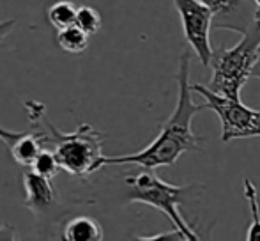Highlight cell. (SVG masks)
<instances>
[{
  "label": "cell",
  "mask_w": 260,
  "mask_h": 241,
  "mask_svg": "<svg viewBox=\"0 0 260 241\" xmlns=\"http://www.w3.org/2000/svg\"><path fill=\"white\" fill-rule=\"evenodd\" d=\"M244 186V197H246L248 204H250V213H251V224L248 227L246 241H260V206H258V192L255 185L250 179L243 181Z\"/></svg>",
  "instance_id": "7c38bea8"
},
{
  "label": "cell",
  "mask_w": 260,
  "mask_h": 241,
  "mask_svg": "<svg viewBox=\"0 0 260 241\" xmlns=\"http://www.w3.org/2000/svg\"><path fill=\"white\" fill-rule=\"evenodd\" d=\"M30 128H38L48 133L50 142L55 145L53 153L62 170L71 174L73 177H89L90 174L98 172L103 167V153H101V142L105 135L94 130L89 124H82L75 131L57 130L45 115V103L34 100L25 101Z\"/></svg>",
  "instance_id": "7a4b0ae2"
},
{
  "label": "cell",
  "mask_w": 260,
  "mask_h": 241,
  "mask_svg": "<svg viewBox=\"0 0 260 241\" xmlns=\"http://www.w3.org/2000/svg\"><path fill=\"white\" fill-rule=\"evenodd\" d=\"M23 188L25 206L36 215L48 211L55 204V200H57V192H55L52 181L38 176L32 170H27L23 174Z\"/></svg>",
  "instance_id": "52a82bcc"
},
{
  "label": "cell",
  "mask_w": 260,
  "mask_h": 241,
  "mask_svg": "<svg viewBox=\"0 0 260 241\" xmlns=\"http://www.w3.org/2000/svg\"><path fill=\"white\" fill-rule=\"evenodd\" d=\"M182 21L184 38L204 66H211L214 48L211 45V28L221 6V0H177L174 2Z\"/></svg>",
  "instance_id": "8992f818"
},
{
  "label": "cell",
  "mask_w": 260,
  "mask_h": 241,
  "mask_svg": "<svg viewBox=\"0 0 260 241\" xmlns=\"http://www.w3.org/2000/svg\"><path fill=\"white\" fill-rule=\"evenodd\" d=\"M257 6V2H255ZM243 38L232 48H216L212 57V78L207 89L218 96L241 101V91L251 78L253 66L260 52V7L255 18L243 32Z\"/></svg>",
  "instance_id": "3957f363"
},
{
  "label": "cell",
  "mask_w": 260,
  "mask_h": 241,
  "mask_svg": "<svg viewBox=\"0 0 260 241\" xmlns=\"http://www.w3.org/2000/svg\"><path fill=\"white\" fill-rule=\"evenodd\" d=\"M20 131H9V130H4V128H0V140L4 142V144L11 145L14 140H16L18 137H20Z\"/></svg>",
  "instance_id": "e0dca14e"
},
{
  "label": "cell",
  "mask_w": 260,
  "mask_h": 241,
  "mask_svg": "<svg viewBox=\"0 0 260 241\" xmlns=\"http://www.w3.org/2000/svg\"><path fill=\"white\" fill-rule=\"evenodd\" d=\"M76 11L78 7L73 2H66V0H60V2H55L52 7L48 9L46 16H48V21L57 28L58 32L66 31L69 27H75L76 23Z\"/></svg>",
  "instance_id": "30bf717a"
},
{
  "label": "cell",
  "mask_w": 260,
  "mask_h": 241,
  "mask_svg": "<svg viewBox=\"0 0 260 241\" xmlns=\"http://www.w3.org/2000/svg\"><path fill=\"white\" fill-rule=\"evenodd\" d=\"M13 27H14V21L13 20L0 21V41H2V39L6 38V36L9 34L11 31H13Z\"/></svg>",
  "instance_id": "ac0fdd59"
},
{
  "label": "cell",
  "mask_w": 260,
  "mask_h": 241,
  "mask_svg": "<svg viewBox=\"0 0 260 241\" xmlns=\"http://www.w3.org/2000/svg\"><path fill=\"white\" fill-rule=\"evenodd\" d=\"M257 6H258V7H260V0H258V2H257Z\"/></svg>",
  "instance_id": "ffe728a7"
},
{
  "label": "cell",
  "mask_w": 260,
  "mask_h": 241,
  "mask_svg": "<svg viewBox=\"0 0 260 241\" xmlns=\"http://www.w3.org/2000/svg\"><path fill=\"white\" fill-rule=\"evenodd\" d=\"M189 61L191 55L184 52L179 62L177 73V103L172 115L161 124L159 133L145 149L133 155L124 156H105V165H140L144 170H154L157 167L174 165L179 156L189 151H199L202 147V138L195 135L191 128L195 114L204 110V103L197 105L191 98L189 85Z\"/></svg>",
  "instance_id": "6da1fadb"
},
{
  "label": "cell",
  "mask_w": 260,
  "mask_h": 241,
  "mask_svg": "<svg viewBox=\"0 0 260 241\" xmlns=\"http://www.w3.org/2000/svg\"><path fill=\"white\" fill-rule=\"evenodd\" d=\"M0 241H18L16 227L9 224H0Z\"/></svg>",
  "instance_id": "2e32d148"
},
{
  "label": "cell",
  "mask_w": 260,
  "mask_h": 241,
  "mask_svg": "<svg viewBox=\"0 0 260 241\" xmlns=\"http://www.w3.org/2000/svg\"><path fill=\"white\" fill-rule=\"evenodd\" d=\"M131 241H188L186 236L179 231H172V232H163V234H156V236H147V238H133Z\"/></svg>",
  "instance_id": "9a60e30c"
},
{
  "label": "cell",
  "mask_w": 260,
  "mask_h": 241,
  "mask_svg": "<svg viewBox=\"0 0 260 241\" xmlns=\"http://www.w3.org/2000/svg\"><path fill=\"white\" fill-rule=\"evenodd\" d=\"M191 91L204 98V108L212 110L221 120L223 142L260 137V110L246 107L243 101L218 96L200 83H193Z\"/></svg>",
  "instance_id": "5b68a950"
},
{
  "label": "cell",
  "mask_w": 260,
  "mask_h": 241,
  "mask_svg": "<svg viewBox=\"0 0 260 241\" xmlns=\"http://www.w3.org/2000/svg\"><path fill=\"white\" fill-rule=\"evenodd\" d=\"M126 185L129 188L127 199L131 202L147 204L151 207L159 209L168 220L174 224L175 231L182 232L188 241H200L191 227L179 213V206L186 202L189 195V186H175L165 183L157 177L152 170H142L137 176L126 177Z\"/></svg>",
  "instance_id": "277c9868"
},
{
  "label": "cell",
  "mask_w": 260,
  "mask_h": 241,
  "mask_svg": "<svg viewBox=\"0 0 260 241\" xmlns=\"http://www.w3.org/2000/svg\"><path fill=\"white\" fill-rule=\"evenodd\" d=\"M76 27L83 31L87 36H92L100 32L101 28V14L90 6H78L76 11Z\"/></svg>",
  "instance_id": "4fadbf2b"
},
{
  "label": "cell",
  "mask_w": 260,
  "mask_h": 241,
  "mask_svg": "<svg viewBox=\"0 0 260 241\" xmlns=\"http://www.w3.org/2000/svg\"><path fill=\"white\" fill-rule=\"evenodd\" d=\"M62 241H103V227L90 217H76L64 225Z\"/></svg>",
  "instance_id": "9c48e42d"
},
{
  "label": "cell",
  "mask_w": 260,
  "mask_h": 241,
  "mask_svg": "<svg viewBox=\"0 0 260 241\" xmlns=\"http://www.w3.org/2000/svg\"><path fill=\"white\" fill-rule=\"evenodd\" d=\"M32 172H36L38 176L46 177V179L52 181L57 172L60 170V165H58L57 158H55V153L50 151V149H45V151L39 155V158L36 160V163L32 165Z\"/></svg>",
  "instance_id": "5bb4252c"
},
{
  "label": "cell",
  "mask_w": 260,
  "mask_h": 241,
  "mask_svg": "<svg viewBox=\"0 0 260 241\" xmlns=\"http://www.w3.org/2000/svg\"><path fill=\"white\" fill-rule=\"evenodd\" d=\"M89 38L78 27H69L66 31L57 32V43L64 52L68 53H82L89 48Z\"/></svg>",
  "instance_id": "8fae6325"
},
{
  "label": "cell",
  "mask_w": 260,
  "mask_h": 241,
  "mask_svg": "<svg viewBox=\"0 0 260 241\" xmlns=\"http://www.w3.org/2000/svg\"><path fill=\"white\" fill-rule=\"evenodd\" d=\"M46 144H52L48 133L43 130H38V128H30V131L21 133L9 145V151L14 162L32 169V165L39 158V155L46 149Z\"/></svg>",
  "instance_id": "ba28073f"
},
{
  "label": "cell",
  "mask_w": 260,
  "mask_h": 241,
  "mask_svg": "<svg viewBox=\"0 0 260 241\" xmlns=\"http://www.w3.org/2000/svg\"><path fill=\"white\" fill-rule=\"evenodd\" d=\"M251 78H260V52H258V59L253 66V71H251Z\"/></svg>",
  "instance_id": "d6986e66"
}]
</instances>
